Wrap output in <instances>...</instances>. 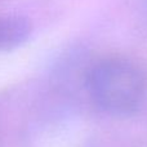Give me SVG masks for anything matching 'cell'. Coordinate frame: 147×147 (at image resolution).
Returning <instances> with one entry per match:
<instances>
[{
  "instance_id": "1",
  "label": "cell",
  "mask_w": 147,
  "mask_h": 147,
  "mask_svg": "<svg viewBox=\"0 0 147 147\" xmlns=\"http://www.w3.org/2000/svg\"><path fill=\"white\" fill-rule=\"evenodd\" d=\"M92 98L103 111L117 116L136 112L145 99V81L133 65L121 59H105L86 75Z\"/></svg>"
},
{
  "instance_id": "2",
  "label": "cell",
  "mask_w": 147,
  "mask_h": 147,
  "mask_svg": "<svg viewBox=\"0 0 147 147\" xmlns=\"http://www.w3.org/2000/svg\"><path fill=\"white\" fill-rule=\"evenodd\" d=\"M31 32L32 26L25 16H0V53H7L20 48L30 39Z\"/></svg>"
}]
</instances>
